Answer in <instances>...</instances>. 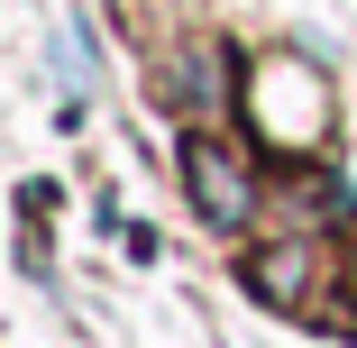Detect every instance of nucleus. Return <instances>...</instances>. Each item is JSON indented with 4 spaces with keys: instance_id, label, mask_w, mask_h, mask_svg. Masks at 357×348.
<instances>
[{
    "instance_id": "2",
    "label": "nucleus",
    "mask_w": 357,
    "mask_h": 348,
    "mask_svg": "<svg viewBox=\"0 0 357 348\" xmlns=\"http://www.w3.org/2000/svg\"><path fill=\"white\" fill-rule=\"evenodd\" d=\"M248 294H257V303H275V312H303V303L321 294V257H312L303 239L257 248V257H248Z\"/></svg>"
},
{
    "instance_id": "1",
    "label": "nucleus",
    "mask_w": 357,
    "mask_h": 348,
    "mask_svg": "<svg viewBox=\"0 0 357 348\" xmlns=\"http://www.w3.org/2000/svg\"><path fill=\"white\" fill-rule=\"evenodd\" d=\"M183 183H192L211 229H248L257 220V174H248V156L229 147V137H211V128L183 137Z\"/></svg>"
}]
</instances>
